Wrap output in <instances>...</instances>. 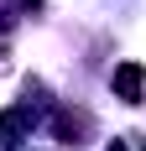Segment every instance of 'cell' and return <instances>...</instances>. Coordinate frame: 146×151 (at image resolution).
I'll return each mask as SVG.
<instances>
[{
	"mask_svg": "<svg viewBox=\"0 0 146 151\" xmlns=\"http://www.w3.org/2000/svg\"><path fill=\"white\" fill-rule=\"evenodd\" d=\"M141 89H146V68L141 63H120L115 68V94L125 104H141Z\"/></svg>",
	"mask_w": 146,
	"mask_h": 151,
	"instance_id": "6da1fadb",
	"label": "cell"
},
{
	"mask_svg": "<svg viewBox=\"0 0 146 151\" xmlns=\"http://www.w3.org/2000/svg\"><path fill=\"white\" fill-rule=\"evenodd\" d=\"M26 130H31V109H5V115H0V136H5V146H21Z\"/></svg>",
	"mask_w": 146,
	"mask_h": 151,
	"instance_id": "7a4b0ae2",
	"label": "cell"
},
{
	"mask_svg": "<svg viewBox=\"0 0 146 151\" xmlns=\"http://www.w3.org/2000/svg\"><path fill=\"white\" fill-rule=\"evenodd\" d=\"M84 125H89L84 115H68V109H63V115H58V136H68V141H73L78 130H84ZM73 146H78V141H73Z\"/></svg>",
	"mask_w": 146,
	"mask_h": 151,
	"instance_id": "3957f363",
	"label": "cell"
},
{
	"mask_svg": "<svg viewBox=\"0 0 146 151\" xmlns=\"http://www.w3.org/2000/svg\"><path fill=\"white\" fill-rule=\"evenodd\" d=\"M110 151H125V146H120V141H115V146H110Z\"/></svg>",
	"mask_w": 146,
	"mask_h": 151,
	"instance_id": "277c9868",
	"label": "cell"
},
{
	"mask_svg": "<svg viewBox=\"0 0 146 151\" xmlns=\"http://www.w3.org/2000/svg\"><path fill=\"white\" fill-rule=\"evenodd\" d=\"M141 151H146V146H141Z\"/></svg>",
	"mask_w": 146,
	"mask_h": 151,
	"instance_id": "5b68a950",
	"label": "cell"
}]
</instances>
